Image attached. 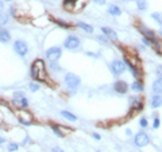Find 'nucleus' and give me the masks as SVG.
Returning a JSON list of instances; mask_svg holds the SVG:
<instances>
[{"label":"nucleus","instance_id":"obj_1","mask_svg":"<svg viewBox=\"0 0 162 152\" xmlns=\"http://www.w3.org/2000/svg\"><path fill=\"white\" fill-rule=\"evenodd\" d=\"M30 74H31L32 79L41 81V82H46L48 81V73H46V66L42 59H35L31 65L30 69Z\"/></svg>","mask_w":162,"mask_h":152},{"label":"nucleus","instance_id":"obj_2","mask_svg":"<svg viewBox=\"0 0 162 152\" xmlns=\"http://www.w3.org/2000/svg\"><path fill=\"white\" fill-rule=\"evenodd\" d=\"M64 82L69 89H77L81 85V78L74 73H66L64 77Z\"/></svg>","mask_w":162,"mask_h":152},{"label":"nucleus","instance_id":"obj_3","mask_svg":"<svg viewBox=\"0 0 162 152\" xmlns=\"http://www.w3.org/2000/svg\"><path fill=\"white\" fill-rule=\"evenodd\" d=\"M45 54H46V58H48L50 62H57L61 58V55H62V49H61L60 46H53V47L48 49Z\"/></svg>","mask_w":162,"mask_h":152},{"label":"nucleus","instance_id":"obj_4","mask_svg":"<svg viewBox=\"0 0 162 152\" xmlns=\"http://www.w3.org/2000/svg\"><path fill=\"white\" fill-rule=\"evenodd\" d=\"M14 51H15L19 57H26L27 53H29V46H27V43H26L24 41H22V39H16V41L14 42Z\"/></svg>","mask_w":162,"mask_h":152},{"label":"nucleus","instance_id":"obj_5","mask_svg":"<svg viewBox=\"0 0 162 152\" xmlns=\"http://www.w3.org/2000/svg\"><path fill=\"white\" fill-rule=\"evenodd\" d=\"M80 44H81V41H80L78 36H76V35H68L64 42V47L68 49V50H76V49L80 47Z\"/></svg>","mask_w":162,"mask_h":152},{"label":"nucleus","instance_id":"obj_6","mask_svg":"<svg viewBox=\"0 0 162 152\" xmlns=\"http://www.w3.org/2000/svg\"><path fill=\"white\" fill-rule=\"evenodd\" d=\"M109 69H111L114 76L118 77V76H120V74L124 73V70H126V64L120 59H114L111 62V65H109Z\"/></svg>","mask_w":162,"mask_h":152},{"label":"nucleus","instance_id":"obj_7","mask_svg":"<svg viewBox=\"0 0 162 152\" xmlns=\"http://www.w3.org/2000/svg\"><path fill=\"white\" fill-rule=\"evenodd\" d=\"M134 144L137 147H139V148H142V147H146L150 144V137L147 133L145 132H139L135 135V137H134Z\"/></svg>","mask_w":162,"mask_h":152},{"label":"nucleus","instance_id":"obj_8","mask_svg":"<svg viewBox=\"0 0 162 152\" xmlns=\"http://www.w3.org/2000/svg\"><path fill=\"white\" fill-rule=\"evenodd\" d=\"M123 62L126 64V67H128L130 69V71H131V74L134 76V78H137V79H139L140 77H142V71L139 70V67H138V65H135V64H132L130 61V58L126 55L124 57V59H123Z\"/></svg>","mask_w":162,"mask_h":152},{"label":"nucleus","instance_id":"obj_9","mask_svg":"<svg viewBox=\"0 0 162 152\" xmlns=\"http://www.w3.org/2000/svg\"><path fill=\"white\" fill-rule=\"evenodd\" d=\"M138 30H139V32H142V35L145 36V38L150 39L151 42H154V43L157 44V47H158V41H157V35L154 34V31L150 29H147L146 26H143V24H139L138 26Z\"/></svg>","mask_w":162,"mask_h":152},{"label":"nucleus","instance_id":"obj_10","mask_svg":"<svg viewBox=\"0 0 162 152\" xmlns=\"http://www.w3.org/2000/svg\"><path fill=\"white\" fill-rule=\"evenodd\" d=\"M128 89H130V86H128V83L126 82V81L119 79V81H116V82L114 83V90L118 93V94H126V93L128 92Z\"/></svg>","mask_w":162,"mask_h":152},{"label":"nucleus","instance_id":"obj_11","mask_svg":"<svg viewBox=\"0 0 162 152\" xmlns=\"http://www.w3.org/2000/svg\"><path fill=\"white\" fill-rule=\"evenodd\" d=\"M100 31H102L103 34H104L108 39H111V41L118 42V34L115 32V30L109 29V27H102V29H100Z\"/></svg>","mask_w":162,"mask_h":152},{"label":"nucleus","instance_id":"obj_12","mask_svg":"<svg viewBox=\"0 0 162 152\" xmlns=\"http://www.w3.org/2000/svg\"><path fill=\"white\" fill-rule=\"evenodd\" d=\"M130 105L131 108H137V111H142L143 109V101L139 96H134L130 98Z\"/></svg>","mask_w":162,"mask_h":152},{"label":"nucleus","instance_id":"obj_13","mask_svg":"<svg viewBox=\"0 0 162 152\" xmlns=\"http://www.w3.org/2000/svg\"><path fill=\"white\" fill-rule=\"evenodd\" d=\"M150 105H151V108H153V109L161 108V106H162V96H161V94H154V96L151 97Z\"/></svg>","mask_w":162,"mask_h":152},{"label":"nucleus","instance_id":"obj_14","mask_svg":"<svg viewBox=\"0 0 162 152\" xmlns=\"http://www.w3.org/2000/svg\"><path fill=\"white\" fill-rule=\"evenodd\" d=\"M107 12L111 16H120L122 15V10L120 7L116 6V4H109L107 8Z\"/></svg>","mask_w":162,"mask_h":152},{"label":"nucleus","instance_id":"obj_15","mask_svg":"<svg viewBox=\"0 0 162 152\" xmlns=\"http://www.w3.org/2000/svg\"><path fill=\"white\" fill-rule=\"evenodd\" d=\"M151 89H153V92H154V94H162V78L154 79Z\"/></svg>","mask_w":162,"mask_h":152},{"label":"nucleus","instance_id":"obj_16","mask_svg":"<svg viewBox=\"0 0 162 152\" xmlns=\"http://www.w3.org/2000/svg\"><path fill=\"white\" fill-rule=\"evenodd\" d=\"M11 41V32L6 29H0V42L1 43H8Z\"/></svg>","mask_w":162,"mask_h":152},{"label":"nucleus","instance_id":"obj_17","mask_svg":"<svg viewBox=\"0 0 162 152\" xmlns=\"http://www.w3.org/2000/svg\"><path fill=\"white\" fill-rule=\"evenodd\" d=\"M135 4H137V8L139 11H146L149 8V1L147 0H135Z\"/></svg>","mask_w":162,"mask_h":152},{"label":"nucleus","instance_id":"obj_18","mask_svg":"<svg viewBox=\"0 0 162 152\" xmlns=\"http://www.w3.org/2000/svg\"><path fill=\"white\" fill-rule=\"evenodd\" d=\"M131 89H132L134 92H143V90H145V86H143V83L140 82V81H134L132 82V85L130 86Z\"/></svg>","mask_w":162,"mask_h":152},{"label":"nucleus","instance_id":"obj_19","mask_svg":"<svg viewBox=\"0 0 162 152\" xmlns=\"http://www.w3.org/2000/svg\"><path fill=\"white\" fill-rule=\"evenodd\" d=\"M77 27L83 29L84 31L88 32V34H92V32H93V27H92V26L86 24V23H84V22H77Z\"/></svg>","mask_w":162,"mask_h":152},{"label":"nucleus","instance_id":"obj_20","mask_svg":"<svg viewBox=\"0 0 162 152\" xmlns=\"http://www.w3.org/2000/svg\"><path fill=\"white\" fill-rule=\"evenodd\" d=\"M77 0H64V8L68 11H73L74 6H76Z\"/></svg>","mask_w":162,"mask_h":152},{"label":"nucleus","instance_id":"obj_21","mask_svg":"<svg viewBox=\"0 0 162 152\" xmlns=\"http://www.w3.org/2000/svg\"><path fill=\"white\" fill-rule=\"evenodd\" d=\"M8 20H10V15H8V14H7V12H1V14H0V27H1V29H3L7 23H8Z\"/></svg>","mask_w":162,"mask_h":152},{"label":"nucleus","instance_id":"obj_22","mask_svg":"<svg viewBox=\"0 0 162 152\" xmlns=\"http://www.w3.org/2000/svg\"><path fill=\"white\" fill-rule=\"evenodd\" d=\"M61 114H62V117H65L66 120H69V121H77L76 116H74L73 113L68 112V111H62V112H61Z\"/></svg>","mask_w":162,"mask_h":152},{"label":"nucleus","instance_id":"obj_23","mask_svg":"<svg viewBox=\"0 0 162 152\" xmlns=\"http://www.w3.org/2000/svg\"><path fill=\"white\" fill-rule=\"evenodd\" d=\"M151 19L154 22H157L159 26H162V12H153L151 14Z\"/></svg>","mask_w":162,"mask_h":152},{"label":"nucleus","instance_id":"obj_24","mask_svg":"<svg viewBox=\"0 0 162 152\" xmlns=\"http://www.w3.org/2000/svg\"><path fill=\"white\" fill-rule=\"evenodd\" d=\"M54 23H57L58 26H61L62 29H72V24H69V23H66L65 20H61V19H57V20H53Z\"/></svg>","mask_w":162,"mask_h":152},{"label":"nucleus","instance_id":"obj_25","mask_svg":"<svg viewBox=\"0 0 162 152\" xmlns=\"http://www.w3.org/2000/svg\"><path fill=\"white\" fill-rule=\"evenodd\" d=\"M51 131H53L55 135H57L58 137H64V133H62V131H61L60 127H57V125H54V124H51Z\"/></svg>","mask_w":162,"mask_h":152},{"label":"nucleus","instance_id":"obj_26","mask_svg":"<svg viewBox=\"0 0 162 152\" xmlns=\"http://www.w3.org/2000/svg\"><path fill=\"white\" fill-rule=\"evenodd\" d=\"M18 148H19V144H18V143H10V144H8V151L10 152L18 151Z\"/></svg>","mask_w":162,"mask_h":152},{"label":"nucleus","instance_id":"obj_27","mask_svg":"<svg viewBox=\"0 0 162 152\" xmlns=\"http://www.w3.org/2000/svg\"><path fill=\"white\" fill-rule=\"evenodd\" d=\"M139 125H140V128H147V127H149V121H147V118L146 117L140 118V120H139Z\"/></svg>","mask_w":162,"mask_h":152},{"label":"nucleus","instance_id":"obj_28","mask_svg":"<svg viewBox=\"0 0 162 152\" xmlns=\"http://www.w3.org/2000/svg\"><path fill=\"white\" fill-rule=\"evenodd\" d=\"M159 125H161V120H159V117L157 116V117L154 118V121H153V128H154V129H158Z\"/></svg>","mask_w":162,"mask_h":152},{"label":"nucleus","instance_id":"obj_29","mask_svg":"<svg viewBox=\"0 0 162 152\" xmlns=\"http://www.w3.org/2000/svg\"><path fill=\"white\" fill-rule=\"evenodd\" d=\"M29 88H30V90H31V92H38V90H39V85H38V83H35V82L30 83Z\"/></svg>","mask_w":162,"mask_h":152},{"label":"nucleus","instance_id":"obj_30","mask_svg":"<svg viewBox=\"0 0 162 152\" xmlns=\"http://www.w3.org/2000/svg\"><path fill=\"white\" fill-rule=\"evenodd\" d=\"M20 101V105H22V108H27V106H29V100H27V98L26 97H22L19 100Z\"/></svg>","mask_w":162,"mask_h":152},{"label":"nucleus","instance_id":"obj_31","mask_svg":"<svg viewBox=\"0 0 162 152\" xmlns=\"http://www.w3.org/2000/svg\"><path fill=\"white\" fill-rule=\"evenodd\" d=\"M97 41L102 42V43H108V38L105 36L104 34H103V35H99V36H97Z\"/></svg>","mask_w":162,"mask_h":152},{"label":"nucleus","instance_id":"obj_32","mask_svg":"<svg viewBox=\"0 0 162 152\" xmlns=\"http://www.w3.org/2000/svg\"><path fill=\"white\" fill-rule=\"evenodd\" d=\"M156 74H157V78H162V65H159L156 69Z\"/></svg>","mask_w":162,"mask_h":152},{"label":"nucleus","instance_id":"obj_33","mask_svg":"<svg viewBox=\"0 0 162 152\" xmlns=\"http://www.w3.org/2000/svg\"><path fill=\"white\" fill-rule=\"evenodd\" d=\"M18 120H19V123H20V124H23V125H31V124H32V121H31V120H23L22 117H19Z\"/></svg>","mask_w":162,"mask_h":152},{"label":"nucleus","instance_id":"obj_34","mask_svg":"<svg viewBox=\"0 0 162 152\" xmlns=\"http://www.w3.org/2000/svg\"><path fill=\"white\" fill-rule=\"evenodd\" d=\"M14 97H15V100H20L22 97H24V93L23 92H15L14 93Z\"/></svg>","mask_w":162,"mask_h":152},{"label":"nucleus","instance_id":"obj_35","mask_svg":"<svg viewBox=\"0 0 162 152\" xmlns=\"http://www.w3.org/2000/svg\"><path fill=\"white\" fill-rule=\"evenodd\" d=\"M16 7L15 6H11L10 7V14H8V15H11V16H14V18H16Z\"/></svg>","mask_w":162,"mask_h":152},{"label":"nucleus","instance_id":"obj_36","mask_svg":"<svg viewBox=\"0 0 162 152\" xmlns=\"http://www.w3.org/2000/svg\"><path fill=\"white\" fill-rule=\"evenodd\" d=\"M95 4H97V6H104L105 3H107V0H92Z\"/></svg>","mask_w":162,"mask_h":152},{"label":"nucleus","instance_id":"obj_37","mask_svg":"<svg viewBox=\"0 0 162 152\" xmlns=\"http://www.w3.org/2000/svg\"><path fill=\"white\" fill-rule=\"evenodd\" d=\"M142 42L146 44V46H151V41H150V39H147V38H145V36L142 38Z\"/></svg>","mask_w":162,"mask_h":152},{"label":"nucleus","instance_id":"obj_38","mask_svg":"<svg viewBox=\"0 0 162 152\" xmlns=\"http://www.w3.org/2000/svg\"><path fill=\"white\" fill-rule=\"evenodd\" d=\"M51 152H64V149L60 148V147H54V148L51 149Z\"/></svg>","mask_w":162,"mask_h":152},{"label":"nucleus","instance_id":"obj_39","mask_svg":"<svg viewBox=\"0 0 162 152\" xmlns=\"http://www.w3.org/2000/svg\"><path fill=\"white\" fill-rule=\"evenodd\" d=\"M92 137H95L96 140H100V139H102V136H100L99 133H96V132H93V133H92Z\"/></svg>","mask_w":162,"mask_h":152},{"label":"nucleus","instance_id":"obj_40","mask_svg":"<svg viewBox=\"0 0 162 152\" xmlns=\"http://www.w3.org/2000/svg\"><path fill=\"white\" fill-rule=\"evenodd\" d=\"M4 12V3H3V0H0V14Z\"/></svg>","mask_w":162,"mask_h":152},{"label":"nucleus","instance_id":"obj_41","mask_svg":"<svg viewBox=\"0 0 162 152\" xmlns=\"http://www.w3.org/2000/svg\"><path fill=\"white\" fill-rule=\"evenodd\" d=\"M126 135H127V136H131V135H132V132H131L130 129H127V131H126Z\"/></svg>","mask_w":162,"mask_h":152},{"label":"nucleus","instance_id":"obj_42","mask_svg":"<svg viewBox=\"0 0 162 152\" xmlns=\"http://www.w3.org/2000/svg\"><path fill=\"white\" fill-rule=\"evenodd\" d=\"M4 141H6V140H4V139H3V137H0V144H3V143H4Z\"/></svg>","mask_w":162,"mask_h":152},{"label":"nucleus","instance_id":"obj_43","mask_svg":"<svg viewBox=\"0 0 162 152\" xmlns=\"http://www.w3.org/2000/svg\"><path fill=\"white\" fill-rule=\"evenodd\" d=\"M159 32H161V35H162V26H161V30H159Z\"/></svg>","mask_w":162,"mask_h":152},{"label":"nucleus","instance_id":"obj_44","mask_svg":"<svg viewBox=\"0 0 162 152\" xmlns=\"http://www.w3.org/2000/svg\"><path fill=\"white\" fill-rule=\"evenodd\" d=\"M122 1H130V0H122Z\"/></svg>","mask_w":162,"mask_h":152},{"label":"nucleus","instance_id":"obj_45","mask_svg":"<svg viewBox=\"0 0 162 152\" xmlns=\"http://www.w3.org/2000/svg\"><path fill=\"white\" fill-rule=\"evenodd\" d=\"M6 1H12V0H6Z\"/></svg>","mask_w":162,"mask_h":152}]
</instances>
